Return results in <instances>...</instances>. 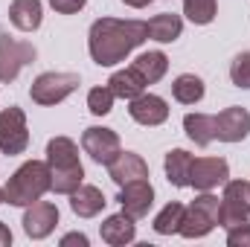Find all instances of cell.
<instances>
[{
	"label": "cell",
	"instance_id": "7a4b0ae2",
	"mask_svg": "<svg viewBox=\"0 0 250 247\" xmlns=\"http://www.w3.org/2000/svg\"><path fill=\"white\" fill-rule=\"evenodd\" d=\"M47 166L53 175V192H59V195H73L84 181L79 145L70 137H53L47 143Z\"/></svg>",
	"mask_w": 250,
	"mask_h": 247
},
{
	"label": "cell",
	"instance_id": "8fae6325",
	"mask_svg": "<svg viewBox=\"0 0 250 247\" xmlns=\"http://www.w3.org/2000/svg\"><path fill=\"white\" fill-rule=\"evenodd\" d=\"M59 224V209L50 201H35L23 212V233L29 239H47Z\"/></svg>",
	"mask_w": 250,
	"mask_h": 247
},
{
	"label": "cell",
	"instance_id": "7402d4cb",
	"mask_svg": "<svg viewBox=\"0 0 250 247\" xmlns=\"http://www.w3.org/2000/svg\"><path fill=\"white\" fill-rule=\"evenodd\" d=\"M143 79H146V84H157L163 76H166V70H169V59H166V53H160V50H151V53H143V56H137L134 64H131Z\"/></svg>",
	"mask_w": 250,
	"mask_h": 247
},
{
	"label": "cell",
	"instance_id": "1f68e13d",
	"mask_svg": "<svg viewBox=\"0 0 250 247\" xmlns=\"http://www.w3.org/2000/svg\"><path fill=\"white\" fill-rule=\"evenodd\" d=\"M6 245H12V233H9V227L0 221V247H6Z\"/></svg>",
	"mask_w": 250,
	"mask_h": 247
},
{
	"label": "cell",
	"instance_id": "ac0fdd59",
	"mask_svg": "<svg viewBox=\"0 0 250 247\" xmlns=\"http://www.w3.org/2000/svg\"><path fill=\"white\" fill-rule=\"evenodd\" d=\"M41 18H44L41 0H12L9 6V21L21 32H35L41 26Z\"/></svg>",
	"mask_w": 250,
	"mask_h": 247
},
{
	"label": "cell",
	"instance_id": "30bf717a",
	"mask_svg": "<svg viewBox=\"0 0 250 247\" xmlns=\"http://www.w3.org/2000/svg\"><path fill=\"white\" fill-rule=\"evenodd\" d=\"M230 178V166L224 157H198L189 169V186L198 192H212L215 186H224Z\"/></svg>",
	"mask_w": 250,
	"mask_h": 247
},
{
	"label": "cell",
	"instance_id": "484cf974",
	"mask_svg": "<svg viewBox=\"0 0 250 247\" xmlns=\"http://www.w3.org/2000/svg\"><path fill=\"white\" fill-rule=\"evenodd\" d=\"M215 12H218V0H184V15L198 26L212 23Z\"/></svg>",
	"mask_w": 250,
	"mask_h": 247
},
{
	"label": "cell",
	"instance_id": "d4e9b609",
	"mask_svg": "<svg viewBox=\"0 0 250 247\" xmlns=\"http://www.w3.org/2000/svg\"><path fill=\"white\" fill-rule=\"evenodd\" d=\"M184 204L181 201H172V204H166L160 212H157V218H154V233H160V236H172V233H178L181 230V221H184Z\"/></svg>",
	"mask_w": 250,
	"mask_h": 247
},
{
	"label": "cell",
	"instance_id": "3957f363",
	"mask_svg": "<svg viewBox=\"0 0 250 247\" xmlns=\"http://www.w3.org/2000/svg\"><path fill=\"white\" fill-rule=\"evenodd\" d=\"M50 189H53V175H50V166L44 160H26L9 178V184L3 186L6 201L12 206H29L35 201H41Z\"/></svg>",
	"mask_w": 250,
	"mask_h": 247
},
{
	"label": "cell",
	"instance_id": "8992f818",
	"mask_svg": "<svg viewBox=\"0 0 250 247\" xmlns=\"http://www.w3.org/2000/svg\"><path fill=\"white\" fill-rule=\"evenodd\" d=\"M38 59V50L29 41H18L9 35H0V82L9 84L18 79V73Z\"/></svg>",
	"mask_w": 250,
	"mask_h": 247
},
{
	"label": "cell",
	"instance_id": "5b68a950",
	"mask_svg": "<svg viewBox=\"0 0 250 247\" xmlns=\"http://www.w3.org/2000/svg\"><path fill=\"white\" fill-rule=\"evenodd\" d=\"M79 84H82L79 73H41L32 82L29 96L35 105H59L73 90H79Z\"/></svg>",
	"mask_w": 250,
	"mask_h": 247
},
{
	"label": "cell",
	"instance_id": "83f0119b",
	"mask_svg": "<svg viewBox=\"0 0 250 247\" xmlns=\"http://www.w3.org/2000/svg\"><path fill=\"white\" fill-rule=\"evenodd\" d=\"M230 79L236 87L250 90V53H239L230 64Z\"/></svg>",
	"mask_w": 250,
	"mask_h": 247
},
{
	"label": "cell",
	"instance_id": "d6986e66",
	"mask_svg": "<svg viewBox=\"0 0 250 247\" xmlns=\"http://www.w3.org/2000/svg\"><path fill=\"white\" fill-rule=\"evenodd\" d=\"M108 87L114 90V96H120V99H137L140 93H146V79L134 70V67H128V70H117L111 79H108Z\"/></svg>",
	"mask_w": 250,
	"mask_h": 247
},
{
	"label": "cell",
	"instance_id": "52a82bcc",
	"mask_svg": "<svg viewBox=\"0 0 250 247\" xmlns=\"http://www.w3.org/2000/svg\"><path fill=\"white\" fill-rule=\"evenodd\" d=\"M250 221V184L245 181H227L221 198V227L233 230Z\"/></svg>",
	"mask_w": 250,
	"mask_h": 247
},
{
	"label": "cell",
	"instance_id": "f1b7e54d",
	"mask_svg": "<svg viewBox=\"0 0 250 247\" xmlns=\"http://www.w3.org/2000/svg\"><path fill=\"white\" fill-rule=\"evenodd\" d=\"M227 245L230 247H250V221L227 230Z\"/></svg>",
	"mask_w": 250,
	"mask_h": 247
},
{
	"label": "cell",
	"instance_id": "ba28073f",
	"mask_svg": "<svg viewBox=\"0 0 250 247\" xmlns=\"http://www.w3.org/2000/svg\"><path fill=\"white\" fill-rule=\"evenodd\" d=\"M29 145V128L26 114L21 108H3L0 111V151L3 154H23Z\"/></svg>",
	"mask_w": 250,
	"mask_h": 247
},
{
	"label": "cell",
	"instance_id": "cb8c5ba5",
	"mask_svg": "<svg viewBox=\"0 0 250 247\" xmlns=\"http://www.w3.org/2000/svg\"><path fill=\"white\" fill-rule=\"evenodd\" d=\"M172 96H175L181 105H195V102L204 99V82H201L195 73H184V76L175 79V84H172Z\"/></svg>",
	"mask_w": 250,
	"mask_h": 247
},
{
	"label": "cell",
	"instance_id": "e0dca14e",
	"mask_svg": "<svg viewBox=\"0 0 250 247\" xmlns=\"http://www.w3.org/2000/svg\"><path fill=\"white\" fill-rule=\"evenodd\" d=\"M105 195L99 186H90V184H82L73 195H70V209L79 215V218H96L102 209H105Z\"/></svg>",
	"mask_w": 250,
	"mask_h": 247
},
{
	"label": "cell",
	"instance_id": "f546056e",
	"mask_svg": "<svg viewBox=\"0 0 250 247\" xmlns=\"http://www.w3.org/2000/svg\"><path fill=\"white\" fill-rule=\"evenodd\" d=\"M84 3H87V0H50V6H53L59 15H76V12L84 9Z\"/></svg>",
	"mask_w": 250,
	"mask_h": 247
},
{
	"label": "cell",
	"instance_id": "2e32d148",
	"mask_svg": "<svg viewBox=\"0 0 250 247\" xmlns=\"http://www.w3.org/2000/svg\"><path fill=\"white\" fill-rule=\"evenodd\" d=\"M99 236L102 242L111 247H123V245H131L134 236H137V224L131 215L125 212H117V215H108L102 224H99Z\"/></svg>",
	"mask_w": 250,
	"mask_h": 247
},
{
	"label": "cell",
	"instance_id": "7c38bea8",
	"mask_svg": "<svg viewBox=\"0 0 250 247\" xmlns=\"http://www.w3.org/2000/svg\"><path fill=\"white\" fill-rule=\"evenodd\" d=\"M120 206H123L125 215H131L134 221L137 218H146L151 204H154V189L148 181H134V184L120 186Z\"/></svg>",
	"mask_w": 250,
	"mask_h": 247
},
{
	"label": "cell",
	"instance_id": "5bb4252c",
	"mask_svg": "<svg viewBox=\"0 0 250 247\" xmlns=\"http://www.w3.org/2000/svg\"><path fill=\"white\" fill-rule=\"evenodd\" d=\"M128 114L131 120L146 128H154V125H163L169 120V105L163 96H154V93H140L137 99H131L128 105Z\"/></svg>",
	"mask_w": 250,
	"mask_h": 247
},
{
	"label": "cell",
	"instance_id": "44dd1931",
	"mask_svg": "<svg viewBox=\"0 0 250 247\" xmlns=\"http://www.w3.org/2000/svg\"><path fill=\"white\" fill-rule=\"evenodd\" d=\"M184 131L195 145L207 148L215 140V117L212 114H187L184 117Z\"/></svg>",
	"mask_w": 250,
	"mask_h": 247
},
{
	"label": "cell",
	"instance_id": "4dcf8cb0",
	"mask_svg": "<svg viewBox=\"0 0 250 247\" xmlns=\"http://www.w3.org/2000/svg\"><path fill=\"white\" fill-rule=\"evenodd\" d=\"M70 245L87 247V236H82V233H67V236L62 239V247H70Z\"/></svg>",
	"mask_w": 250,
	"mask_h": 247
},
{
	"label": "cell",
	"instance_id": "836d02e7",
	"mask_svg": "<svg viewBox=\"0 0 250 247\" xmlns=\"http://www.w3.org/2000/svg\"><path fill=\"white\" fill-rule=\"evenodd\" d=\"M3 201H6V192H3V189H0V204H3Z\"/></svg>",
	"mask_w": 250,
	"mask_h": 247
},
{
	"label": "cell",
	"instance_id": "4fadbf2b",
	"mask_svg": "<svg viewBox=\"0 0 250 247\" xmlns=\"http://www.w3.org/2000/svg\"><path fill=\"white\" fill-rule=\"evenodd\" d=\"M250 134V114L239 105L224 108L215 117V140L221 143H242Z\"/></svg>",
	"mask_w": 250,
	"mask_h": 247
},
{
	"label": "cell",
	"instance_id": "d6a6232c",
	"mask_svg": "<svg viewBox=\"0 0 250 247\" xmlns=\"http://www.w3.org/2000/svg\"><path fill=\"white\" fill-rule=\"evenodd\" d=\"M125 6H131V9H143V6H148L151 0H123Z\"/></svg>",
	"mask_w": 250,
	"mask_h": 247
},
{
	"label": "cell",
	"instance_id": "603a6c76",
	"mask_svg": "<svg viewBox=\"0 0 250 247\" xmlns=\"http://www.w3.org/2000/svg\"><path fill=\"white\" fill-rule=\"evenodd\" d=\"M192 154L184 151V148H172L169 154H166V160H163V166H166V178H169V184L172 186H189V169H192Z\"/></svg>",
	"mask_w": 250,
	"mask_h": 247
},
{
	"label": "cell",
	"instance_id": "ffe728a7",
	"mask_svg": "<svg viewBox=\"0 0 250 247\" xmlns=\"http://www.w3.org/2000/svg\"><path fill=\"white\" fill-rule=\"evenodd\" d=\"M148 38H154V41H160V44H172V41H178L181 38V32H184V21H181V15H169V12H163V15H154L148 23Z\"/></svg>",
	"mask_w": 250,
	"mask_h": 247
},
{
	"label": "cell",
	"instance_id": "4316f807",
	"mask_svg": "<svg viewBox=\"0 0 250 247\" xmlns=\"http://www.w3.org/2000/svg\"><path fill=\"white\" fill-rule=\"evenodd\" d=\"M114 90L111 87H93L90 93H87V108H90V114H96V117H105V114H111V108H114Z\"/></svg>",
	"mask_w": 250,
	"mask_h": 247
},
{
	"label": "cell",
	"instance_id": "6da1fadb",
	"mask_svg": "<svg viewBox=\"0 0 250 247\" xmlns=\"http://www.w3.org/2000/svg\"><path fill=\"white\" fill-rule=\"evenodd\" d=\"M148 38V26L143 21H117V18H99L90 26L87 50L90 59L99 67H114L125 62L131 50H137Z\"/></svg>",
	"mask_w": 250,
	"mask_h": 247
},
{
	"label": "cell",
	"instance_id": "9a60e30c",
	"mask_svg": "<svg viewBox=\"0 0 250 247\" xmlns=\"http://www.w3.org/2000/svg\"><path fill=\"white\" fill-rule=\"evenodd\" d=\"M108 175L117 186L134 184V181H148V166L140 154L134 151H120L111 163H108Z\"/></svg>",
	"mask_w": 250,
	"mask_h": 247
},
{
	"label": "cell",
	"instance_id": "9c48e42d",
	"mask_svg": "<svg viewBox=\"0 0 250 247\" xmlns=\"http://www.w3.org/2000/svg\"><path fill=\"white\" fill-rule=\"evenodd\" d=\"M82 148H84V154H90V160L99 163V166H108V163L123 151L117 131L99 128V125H93V128H87V131L82 134Z\"/></svg>",
	"mask_w": 250,
	"mask_h": 247
},
{
	"label": "cell",
	"instance_id": "277c9868",
	"mask_svg": "<svg viewBox=\"0 0 250 247\" xmlns=\"http://www.w3.org/2000/svg\"><path fill=\"white\" fill-rule=\"evenodd\" d=\"M218 224H221V201L215 195H209V192H201L184 209V221H181L178 233L184 239H204Z\"/></svg>",
	"mask_w": 250,
	"mask_h": 247
}]
</instances>
